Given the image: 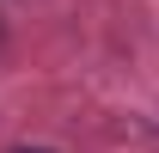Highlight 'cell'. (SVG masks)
Returning <instances> with one entry per match:
<instances>
[{
  "instance_id": "cell-1",
  "label": "cell",
  "mask_w": 159,
  "mask_h": 153,
  "mask_svg": "<svg viewBox=\"0 0 159 153\" xmlns=\"http://www.w3.org/2000/svg\"><path fill=\"white\" fill-rule=\"evenodd\" d=\"M12 153H49V147H12Z\"/></svg>"
}]
</instances>
